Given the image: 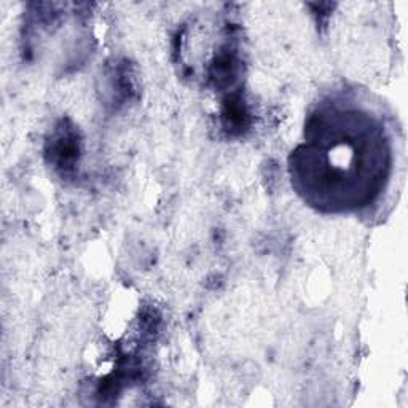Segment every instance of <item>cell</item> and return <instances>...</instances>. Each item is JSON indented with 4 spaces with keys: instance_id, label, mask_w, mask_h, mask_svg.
Listing matches in <instances>:
<instances>
[{
    "instance_id": "6da1fadb",
    "label": "cell",
    "mask_w": 408,
    "mask_h": 408,
    "mask_svg": "<svg viewBox=\"0 0 408 408\" xmlns=\"http://www.w3.org/2000/svg\"><path fill=\"white\" fill-rule=\"evenodd\" d=\"M52 153L54 156L56 163L63 167L64 166L69 167L75 161L77 153H78L75 134L69 130L61 131L54 139Z\"/></svg>"
},
{
    "instance_id": "7a4b0ae2",
    "label": "cell",
    "mask_w": 408,
    "mask_h": 408,
    "mask_svg": "<svg viewBox=\"0 0 408 408\" xmlns=\"http://www.w3.org/2000/svg\"><path fill=\"white\" fill-rule=\"evenodd\" d=\"M223 119L227 120V126L243 128L245 125L248 114H245L241 103H233L232 100L230 104H227L225 110H223Z\"/></svg>"
}]
</instances>
